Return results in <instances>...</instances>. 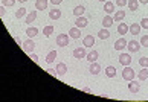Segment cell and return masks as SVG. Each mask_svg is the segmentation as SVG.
I'll use <instances>...</instances> for the list:
<instances>
[{
    "label": "cell",
    "mask_w": 148,
    "mask_h": 102,
    "mask_svg": "<svg viewBox=\"0 0 148 102\" xmlns=\"http://www.w3.org/2000/svg\"><path fill=\"white\" fill-rule=\"evenodd\" d=\"M134 76H136V72L131 69L130 66H125L124 67V72H122V78L125 79V81H131V79H134Z\"/></svg>",
    "instance_id": "6da1fadb"
},
{
    "label": "cell",
    "mask_w": 148,
    "mask_h": 102,
    "mask_svg": "<svg viewBox=\"0 0 148 102\" xmlns=\"http://www.w3.org/2000/svg\"><path fill=\"white\" fill-rule=\"evenodd\" d=\"M69 34H60L58 37H57V46L58 47H66V46H67L69 44Z\"/></svg>",
    "instance_id": "7a4b0ae2"
},
{
    "label": "cell",
    "mask_w": 148,
    "mask_h": 102,
    "mask_svg": "<svg viewBox=\"0 0 148 102\" xmlns=\"http://www.w3.org/2000/svg\"><path fill=\"white\" fill-rule=\"evenodd\" d=\"M127 49L130 53H136L140 50V41H136V40H130L128 44H127Z\"/></svg>",
    "instance_id": "3957f363"
},
{
    "label": "cell",
    "mask_w": 148,
    "mask_h": 102,
    "mask_svg": "<svg viewBox=\"0 0 148 102\" xmlns=\"http://www.w3.org/2000/svg\"><path fill=\"white\" fill-rule=\"evenodd\" d=\"M86 56H87L86 47H75V50H73V58L75 60H84Z\"/></svg>",
    "instance_id": "277c9868"
},
{
    "label": "cell",
    "mask_w": 148,
    "mask_h": 102,
    "mask_svg": "<svg viewBox=\"0 0 148 102\" xmlns=\"http://www.w3.org/2000/svg\"><path fill=\"white\" fill-rule=\"evenodd\" d=\"M21 47H23V50L26 53H32V50H34V47H35V43H34L32 38H28L23 44H21Z\"/></svg>",
    "instance_id": "5b68a950"
},
{
    "label": "cell",
    "mask_w": 148,
    "mask_h": 102,
    "mask_svg": "<svg viewBox=\"0 0 148 102\" xmlns=\"http://www.w3.org/2000/svg\"><path fill=\"white\" fill-rule=\"evenodd\" d=\"M127 44H128V41L124 38V37H121V38H118L116 41H114V49L116 50H124L125 47H127Z\"/></svg>",
    "instance_id": "8992f818"
},
{
    "label": "cell",
    "mask_w": 148,
    "mask_h": 102,
    "mask_svg": "<svg viewBox=\"0 0 148 102\" xmlns=\"http://www.w3.org/2000/svg\"><path fill=\"white\" fill-rule=\"evenodd\" d=\"M119 63L122 64V66H130L131 64V56H130V53H121L119 55Z\"/></svg>",
    "instance_id": "52a82bcc"
},
{
    "label": "cell",
    "mask_w": 148,
    "mask_h": 102,
    "mask_svg": "<svg viewBox=\"0 0 148 102\" xmlns=\"http://www.w3.org/2000/svg\"><path fill=\"white\" fill-rule=\"evenodd\" d=\"M113 23H114V18L112 17L110 14H107L106 17L102 18V26H104V28H107V29H108V28H112V24H113Z\"/></svg>",
    "instance_id": "ba28073f"
},
{
    "label": "cell",
    "mask_w": 148,
    "mask_h": 102,
    "mask_svg": "<svg viewBox=\"0 0 148 102\" xmlns=\"http://www.w3.org/2000/svg\"><path fill=\"white\" fill-rule=\"evenodd\" d=\"M128 90L131 93H139V90H140V84L139 82H136L134 79H131L130 84H128Z\"/></svg>",
    "instance_id": "9c48e42d"
},
{
    "label": "cell",
    "mask_w": 148,
    "mask_h": 102,
    "mask_svg": "<svg viewBox=\"0 0 148 102\" xmlns=\"http://www.w3.org/2000/svg\"><path fill=\"white\" fill-rule=\"evenodd\" d=\"M83 44H84V47H92L93 44H95V37L86 35L84 38H83Z\"/></svg>",
    "instance_id": "30bf717a"
},
{
    "label": "cell",
    "mask_w": 148,
    "mask_h": 102,
    "mask_svg": "<svg viewBox=\"0 0 148 102\" xmlns=\"http://www.w3.org/2000/svg\"><path fill=\"white\" fill-rule=\"evenodd\" d=\"M89 72L92 73V75H98V73H99L101 72V66H99V63H92L90 64V67H89Z\"/></svg>",
    "instance_id": "8fae6325"
},
{
    "label": "cell",
    "mask_w": 148,
    "mask_h": 102,
    "mask_svg": "<svg viewBox=\"0 0 148 102\" xmlns=\"http://www.w3.org/2000/svg\"><path fill=\"white\" fill-rule=\"evenodd\" d=\"M47 0H37L35 2V9L37 11H45V9H47Z\"/></svg>",
    "instance_id": "7c38bea8"
},
{
    "label": "cell",
    "mask_w": 148,
    "mask_h": 102,
    "mask_svg": "<svg viewBox=\"0 0 148 102\" xmlns=\"http://www.w3.org/2000/svg\"><path fill=\"white\" fill-rule=\"evenodd\" d=\"M57 72H58V76H64L66 72H67V66L64 63H58L57 64Z\"/></svg>",
    "instance_id": "4fadbf2b"
},
{
    "label": "cell",
    "mask_w": 148,
    "mask_h": 102,
    "mask_svg": "<svg viewBox=\"0 0 148 102\" xmlns=\"http://www.w3.org/2000/svg\"><path fill=\"white\" fill-rule=\"evenodd\" d=\"M75 26H78V28H86L87 26V18L84 15H81V17H76V21H75Z\"/></svg>",
    "instance_id": "5bb4252c"
},
{
    "label": "cell",
    "mask_w": 148,
    "mask_h": 102,
    "mask_svg": "<svg viewBox=\"0 0 148 102\" xmlns=\"http://www.w3.org/2000/svg\"><path fill=\"white\" fill-rule=\"evenodd\" d=\"M60 17H61V11H60V9H51V11H49V18H51V20H58Z\"/></svg>",
    "instance_id": "9a60e30c"
},
{
    "label": "cell",
    "mask_w": 148,
    "mask_h": 102,
    "mask_svg": "<svg viewBox=\"0 0 148 102\" xmlns=\"http://www.w3.org/2000/svg\"><path fill=\"white\" fill-rule=\"evenodd\" d=\"M87 61H90V63H95L98 58H99V53H98V50H92V52H89L87 53Z\"/></svg>",
    "instance_id": "2e32d148"
},
{
    "label": "cell",
    "mask_w": 148,
    "mask_h": 102,
    "mask_svg": "<svg viewBox=\"0 0 148 102\" xmlns=\"http://www.w3.org/2000/svg\"><path fill=\"white\" fill-rule=\"evenodd\" d=\"M69 35L72 37V38L78 40L79 37H81V32H79V28H78V26H75V28H70V31H69Z\"/></svg>",
    "instance_id": "e0dca14e"
},
{
    "label": "cell",
    "mask_w": 148,
    "mask_h": 102,
    "mask_svg": "<svg viewBox=\"0 0 148 102\" xmlns=\"http://www.w3.org/2000/svg\"><path fill=\"white\" fill-rule=\"evenodd\" d=\"M84 12H86V8L83 6V5H78V6H75V9H73L75 17H81V15H84Z\"/></svg>",
    "instance_id": "ac0fdd59"
},
{
    "label": "cell",
    "mask_w": 148,
    "mask_h": 102,
    "mask_svg": "<svg viewBox=\"0 0 148 102\" xmlns=\"http://www.w3.org/2000/svg\"><path fill=\"white\" fill-rule=\"evenodd\" d=\"M104 11H106V14L114 12V3H112V2H104Z\"/></svg>",
    "instance_id": "d6986e66"
},
{
    "label": "cell",
    "mask_w": 148,
    "mask_h": 102,
    "mask_svg": "<svg viewBox=\"0 0 148 102\" xmlns=\"http://www.w3.org/2000/svg\"><path fill=\"white\" fill-rule=\"evenodd\" d=\"M128 8L130 11H133V12H136V11L139 9V0H128Z\"/></svg>",
    "instance_id": "ffe728a7"
},
{
    "label": "cell",
    "mask_w": 148,
    "mask_h": 102,
    "mask_svg": "<svg viewBox=\"0 0 148 102\" xmlns=\"http://www.w3.org/2000/svg\"><path fill=\"white\" fill-rule=\"evenodd\" d=\"M35 20H37V11H31V12L26 15V23L31 24V23H34Z\"/></svg>",
    "instance_id": "44dd1931"
},
{
    "label": "cell",
    "mask_w": 148,
    "mask_h": 102,
    "mask_svg": "<svg viewBox=\"0 0 148 102\" xmlns=\"http://www.w3.org/2000/svg\"><path fill=\"white\" fill-rule=\"evenodd\" d=\"M128 31H130V28L125 23H119V26H118V34L119 35H125Z\"/></svg>",
    "instance_id": "7402d4cb"
},
{
    "label": "cell",
    "mask_w": 148,
    "mask_h": 102,
    "mask_svg": "<svg viewBox=\"0 0 148 102\" xmlns=\"http://www.w3.org/2000/svg\"><path fill=\"white\" fill-rule=\"evenodd\" d=\"M130 32H131V35H139V32H140V23H133L130 26Z\"/></svg>",
    "instance_id": "603a6c76"
},
{
    "label": "cell",
    "mask_w": 148,
    "mask_h": 102,
    "mask_svg": "<svg viewBox=\"0 0 148 102\" xmlns=\"http://www.w3.org/2000/svg\"><path fill=\"white\" fill-rule=\"evenodd\" d=\"M26 35H28L29 38H34V37H37V35H38V29H37V28H34V26H31V28L26 29Z\"/></svg>",
    "instance_id": "cb8c5ba5"
},
{
    "label": "cell",
    "mask_w": 148,
    "mask_h": 102,
    "mask_svg": "<svg viewBox=\"0 0 148 102\" xmlns=\"http://www.w3.org/2000/svg\"><path fill=\"white\" fill-rule=\"evenodd\" d=\"M138 78H139V81H145V79H148V67L142 69V70L138 73Z\"/></svg>",
    "instance_id": "d4e9b609"
},
{
    "label": "cell",
    "mask_w": 148,
    "mask_h": 102,
    "mask_svg": "<svg viewBox=\"0 0 148 102\" xmlns=\"http://www.w3.org/2000/svg\"><path fill=\"white\" fill-rule=\"evenodd\" d=\"M55 58H57V50H51V52L46 55V63L51 64V63L55 61Z\"/></svg>",
    "instance_id": "484cf974"
},
{
    "label": "cell",
    "mask_w": 148,
    "mask_h": 102,
    "mask_svg": "<svg viewBox=\"0 0 148 102\" xmlns=\"http://www.w3.org/2000/svg\"><path fill=\"white\" fill-rule=\"evenodd\" d=\"M98 37H99L101 40H107L108 37H110V31H108L107 28H104V29H101V31H99V34H98Z\"/></svg>",
    "instance_id": "4316f807"
},
{
    "label": "cell",
    "mask_w": 148,
    "mask_h": 102,
    "mask_svg": "<svg viewBox=\"0 0 148 102\" xmlns=\"http://www.w3.org/2000/svg\"><path fill=\"white\" fill-rule=\"evenodd\" d=\"M106 75L108 78H114V76H116V69H114L113 66H108L106 69Z\"/></svg>",
    "instance_id": "83f0119b"
},
{
    "label": "cell",
    "mask_w": 148,
    "mask_h": 102,
    "mask_svg": "<svg viewBox=\"0 0 148 102\" xmlns=\"http://www.w3.org/2000/svg\"><path fill=\"white\" fill-rule=\"evenodd\" d=\"M113 18H114V21H122L125 18V11H116Z\"/></svg>",
    "instance_id": "f1b7e54d"
},
{
    "label": "cell",
    "mask_w": 148,
    "mask_h": 102,
    "mask_svg": "<svg viewBox=\"0 0 148 102\" xmlns=\"http://www.w3.org/2000/svg\"><path fill=\"white\" fill-rule=\"evenodd\" d=\"M53 34V26L49 24V26H45V29H43V35L45 37H51Z\"/></svg>",
    "instance_id": "f546056e"
},
{
    "label": "cell",
    "mask_w": 148,
    "mask_h": 102,
    "mask_svg": "<svg viewBox=\"0 0 148 102\" xmlns=\"http://www.w3.org/2000/svg\"><path fill=\"white\" fill-rule=\"evenodd\" d=\"M25 15H26V9L20 8V9H17V12H15V18H21V17H25Z\"/></svg>",
    "instance_id": "4dcf8cb0"
},
{
    "label": "cell",
    "mask_w": 148,
    "mask_h": 102,
    "mask_svg": "<svg viewBox=\"0 0 148 102\" xmlns=\"http://www.w3.org/2000/svg\"><path fill=\"white\" fill-rule=\"evenodd\" d=\"M140 46H142V47H148V35H142V38H140Z\"/></svg>",
    "instance_id": "1f68e13d"
},
{
    "label": "cell",
    "mask_w": 148,
    "mask_h": 102,
    "mask_svg": "<svg viewBox=\"0 0 148 102\" xmlns=\"http://www.w3.org/2000/svg\"><path fill=\"white\" fill-rule=\"evenodd\" d=\"M2 5L3 6H14L15 0H2Z\"/></svg>",
    "instance_id": "d6a6232c"
},
{
    "label": "cell",
    "mask_w": 148,
    "mask_h": 102,
    "mask_svg": "<svg viewBox=\"0 0 148 102\" xmlns=\"http://www.w3.org/2000/svg\"><path fill=\"white\" fill-rule=\"evenodd\" d=\"M139 64L142 67H148V58L147 56H142L140 60H139Z\"/></svg>",
    "instance_id": "836d02e7"
},
{
    "label": "cell",
    "mask_w": 148,
    "mask_h": 102,
    "mask_svg": "<svg viewBox=\"0 0 148 102\" xmlns=\"http://www.w3.org/2000/svg\"><path fill=\"white\" fill-rule=\"evenodd\" d=\"M140 28L148 29V18H142V20H140Z\"/></svg>",
    "instance_id": "e575fe53"
},
{
    "label": "cell",
    "mask_w": 148,
    "mask_h": 102,
    "mask_svg": "<svg viewBox=\"0 0 148 102\" xmlns=\"http://www.w3.org/2000/svg\"><path fill=\"white\" fill-rule=\"evenodd\" d=\"M127 3H128V0H116V5H118V6H121V8H124Z\"/></svg>",
    "instance_id": "d590c367"
},
{
    "label": "cell",
    "mask_w": 148,
    "mask_h": 102,
    "mask_svg": "<svg viewBox=\"0 0 148 102\" xmlns=\"http://www.w3.org/2000/svg\"><path fill=\"white\" fill-rule=\"evenodd\" d=\"M46 72H47V73H51L52 76H58V72H57V69H46Z\"/></svg>",
    "instance_id": "8d00e7d4"
},
{
    "label": "cell",
    "mask_w": 148,
    "mask_h": 102,
    "mask_svg": "<svg viewBox=\"0 0 148 102\" xmlns=\"http://www.w3.org/2000/svg\"><path fill=\"white\" fill-rule=\"evenodd\" d=\"M5 14H6V9H5V6L2 5V8H0V17H3Z\"/></svg>",
    "instance_id": "74e56055"
},
{
    "label": "cell",
    "mask_w": 148,
    "mask_h": 102,
    "mask_svg": "<svg viewBox=\"0 0 148 102\" xmlns=\"http://www.w3.org/2000/svg\"><path fill=\"white\" fill-rule=\"evenodd\" d=\"M31 55V60H34V61H38V55H35V53H29Z\"/></svg>",
    "instance_id": "f35d334b"
},
{
    "label": "cell",
    "mask_w": 148,
    "mask_h": 102,
    "mask_svg": "<svg viewBox=\"0 0 148 102\" xmlns=\"http://www.w3.org/2000/svg\"><path fill=\"white\" fill-rule=\"evenodd\" d=\"M51 3L52 5H60V3H63V0H51Z\"/></svg>",
    "instance_id": "ab89813d"
},
{
    "label": "cell",
    "mask_w": 148,
    "mask_h": 102,
    "mask_svg": "<svg viewBox=\"0 0 148 102\" xmlns=\"http://www.w3.org/2000/svg\"><path fill=\"white\" fill-rule=\"evenodd\" d=\"M15 41H17V44H20V46H21V44H23V43H21V40L18 38V37H15Z\"/></svg>",
    "instance_id": "60d3db41"
},
{
    "label": "cell",
    "mask_w": 148,
    "mask_h": 102,
    "mask_svg": "<svg viewBox=\"0 0 148 102\" xmlns=\"http://www.w3.org/2000/svg\"><path fill=\"white\" fill-rule=\"evenodd\" d=\"M139 3H148V0H139Z\"/></svg>",
    "instance_id": "b9f144b4"
},
{
    "label": "cell",
    "mask_w": 148,
    "mask_h": 102,
    "mask_svg": "<svg viewBox=\"0 0 148 102\" xmlns=\"http://www.w3.org/2000/svg\"><path fill=\"white\" fill-rule=\"evenodd\" d=\"M18 2H20V3H25V2H28V0H18Z\"/></svg>",
    "instance_id": "7bdbcfd3"
},
{
    "label": "cell",
    "mask_w": 148,
    "mask_h": 102,
    "mask_svg": "<svg viewBox=\"0 0 148 102\" xmlns=\"http://www.w3.org/2000/svg\"><path fill=\"white\" fill-rule=\"evenodd\" d=\"M98 2H107V0H98Z\"/></svg>",
    "instance_id": "ee69618b"
}]
</instances>
